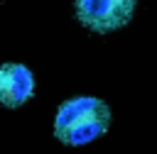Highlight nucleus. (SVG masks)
I'll return each instance as SVG.
<instances>
[{
    "label": "nucleus",
    "instance_id": "obj_1",
    "mask_svg": "<svg viewBox=\"0 0 157 154\" xmlns=\"http://www.w3.org/2000/svg\"><path fill=\"white\" fill-rule=\"evenodd\" d=\"M137 0H74V15L93 34H110L135 15Z\"/></svg>",
    "mask_w": 157,
    "mask_h": 154
},
{
    "label": "nucleus",
    "instance_id": "obj_2",
    "mask_svg": "<svg viewBox=\"0 0 157 154\" xmlns=\"http://www.w3.org/2000/svg\"><path fill=\"white\" fill-rule=\"evenodd\" d=\"M34 95V76L25 64L7 61L0 66V103L7 110L25 105Z\"/></svg>",
    "mask_w": 157,
    "mask_h": 154
},
{
    "label": "nucleus",
    "instance_id": "obj_3",
    "mask_svg": "<svg viewBox=\"0 0 157 154\" xmlns=\"http://www.w3.org/2000/svg\"><path fill=\"white\" fill-rule=\"evenodd\" d=\"M110 127V108L108 103L83 117H78L76 122L66 125L64 130H54V137L66 144V147H83V144H91L93 139L103 137Z\"/></svg>",
    "mask_w": 157,
    "mask_h": 154
},
{
    "label": "nucleus",
    "instance_id": "obj_4",
    "mask_svg": "<svg viewBox=\"0 0 157 154\" xmlns=\"http://www.w3.org/2000/svg\"><path fill=\"white\" fill-rule=\"evenodd\" d=\"M103 105H105V100L93 98V95H76V98H69V100H64V103L59 105V110H56L54 130H64L66 125L76 122L78 117H83V115H88V112H93V110H98V108H103Z\"/></svg>",
    "mask_w": 157,
    "mask_h": 154
}]
</instances>
